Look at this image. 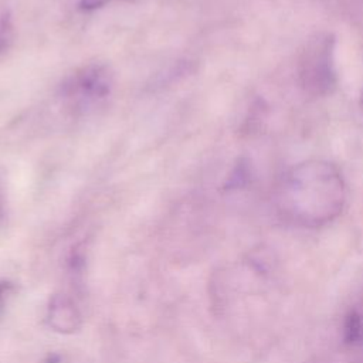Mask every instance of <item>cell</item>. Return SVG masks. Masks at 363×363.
<instances>
[{"label": "cell", "mask_w": 363, "mask_h": 363, "mask_svg": "<svg viewBox=\"0 0 363 363\" xmlns=\"http://www.w3.org/2000/svg\"><path fill=\"white\" fill-rule=\"evenodd\" d=\"M346 204V183L330 162L309 159L291 167L278 183L279 216L299 227L316 228L333 221Z\"/></svg>", "instance_id": "cell-1"}, {"label": "cell", "mask_w": 363, "mask_h": 363, "mask_svg": "<svg viewBox=\"0 0 363 363\" xmlns=\"http://www.w3.org/2000/svg\"><path fill=\"white\" fill-rule=\"evenodd\" d=\"M298 79L312 96L330 94L337 82L335 67V38L326 33L309 38L298 58Z\"/></svg>", "instance_id": "cell-2"}, {"label": "cell", "mask_w": 363, "mask_h": 363, "mask_svg": "<svg viewBox=\"0 0 363 363\" xmlns=\"http://www.w3.org/2000/svg\"><path fill=\"white\" fill-rule=\"evenodd\" d=\"M113 86L111 69L101 62L86 64L74 71L60 86V96L74 111L85 112L109 96Z\"/></svg>", "instance_id": "cell-3"}, {"label": "cell", "mask_w": 363, "mask_h": 363, "mask_svg": "<svg viewBox=\"0 0 363 363\" xmlns=\"http://www.w3.org/2000/svg\"><path fill=\"white\" fill-rule=\"evenodd\" d=\"M13 41V24L7 14L0 16V58L10 48Z\"/></svg>", "instance_id": "cell-4"}, {"label": "cell", "mask_w": 363, "mask_h": 363, "mask_svg": "<svg viewBox=\"0 0 363 363\" xmlns=\"http://www.w3.org/2000/svg\"><path fill=\"white\" fill-rule=\"evenodd\" d=\"M345 333L347 340H357L363 335V322L357 313H350L346 318L345 323Z\"/></svg>", "instance_id": "cell-5"}, {"label": "cell", "mask_w": 363, "mask_h": 363, "mask_svg": "<svg viewBox=\"0 0 363 363\" xmlns=\"http://www.w3.org/2000/svg\"><path fill=\"white\" fill-rule=\"evenodd\" d=\"M113 1H118V0H79V9L82 11H92Z\"/></svg>", "instance_id": "cell-6"}, {"label": "cell", "mask_w": 363, "mask_h": 363, "mask_svg": "<svg viewBox=\"0 0 363 363\" xmlns=\"http://www.w3.org/2000/svg\"><path fill=\"white\" fill-rule=\"evenodd\" d=\"M362 106H363V92H362Z\"/></svg>", "instance_id": "cell-7"}]
</instances>
